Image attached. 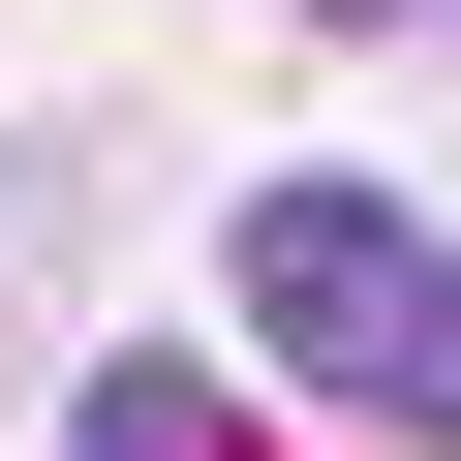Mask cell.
<instances>
[{
    "instance_id": "1",
    "label": "cell",
    "mask_w": 461,
    "mask_h": 461,
    "mask_svg": "<svg viewBox=\"0 0 461 461\" xmlns=\"http://www.w3.org/2000/svg\"><path fill=\"white\" fill-rule=\"evenodd\" d=\"M247 369L339 430H461V247L400 185H247Z\"/></svg>"
},
{
    "instance_id": "3",
    "label": "cell",
    "mask_w": 461,
    "mask_h": 461,
    "mask_svg": "<svg viewBox=\"0 0 461 461\" xmlns=\"http://www.w3.org/2000/svg\"><path fill=\"white\" fill-rule=\"evenodd\" d=\"M308 32H369V0H308Z\"/></svg>"
},
{
    "instance_id": "2",
    "label": "cell",
    "mask_w": 461,
    "mask_h": 461,
    "mask_svg": "<svg viewBox=\"0 0 461 461\" xmlns=\"http://www.w3.org/2000/svg\"><path fill=\"white\" fill-rule=\"evenodd\" d=\"M62 461H277V430L215 400V369H93V400H62Z\"/></svg>"
}]
</instances>
